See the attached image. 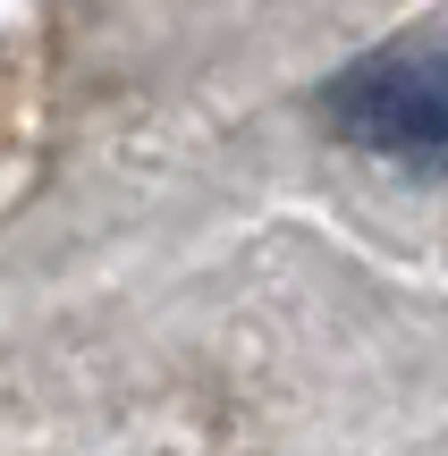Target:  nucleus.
Listing matches in <instances>:
<instances>
[{"instance_id":"obj_1","label":"nucleus","mask_w":448,"mask_h":456,"mask_svg":"<svg viewBox=\"0 0 448 456\" xmlns=\"http://www.w3.org/2000/svg\"><path fill=\"white\" fill-rule=\"evenodd\" d=\"M322 127L398 178H448V43H389L347 60L322 85Z\"/></svg>"}]
</instances>
